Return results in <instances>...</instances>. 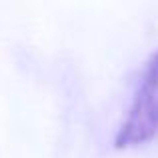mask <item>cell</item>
<instances>
[{
  "instance_id": "1",
  "label": "cell",
  "mask_w": 158,
  "mask_h": 158,
  "mask_svg": "<svg viewBox=\"0 0 158 158\" xmlns=\"http://www.w3.org/2000/svg\"><path fill=\"white\" fill-rule=\"evenodd\" d=\"M158 136V50L152 54L142 72L126 116L114 136L118 150H130L148 144Z\"/></svg>"
}]
</instances>
